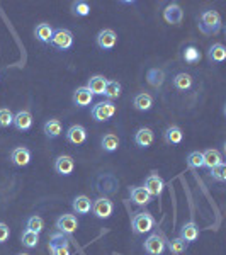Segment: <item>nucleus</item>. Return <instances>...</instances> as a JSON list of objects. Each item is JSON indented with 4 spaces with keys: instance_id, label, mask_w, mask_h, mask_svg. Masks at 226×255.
Masks as SVG:
<instances>
[{
    "instance_id": "obj_1",
    "label": "nucleus",
    "mask_w": 226,
    "mask_h": 255,
    "mask_svg": "<svg viewBox=\"0 0 226 255\" xmlns=\"http://www.w3.org/2000/svg\"><path fill=\"white\" fill-rule=\"evenodd\" d=\"M199 29L204 34H218L221 29V15L216 10H204L199 15Z\"/></svg>"
},
{
    "instance_id": "obj_2",
    "label": "nucleus",
    "mask_w": 226,
    "mask_h": 255,
    "mask_svg": "<svg viewBox=\"0 0 226 255\" xmlns=\"http://www.w3.org/2000/svg\"><path fill=\"white\" fill-rule=\"evenodd\" d=\"M131 228L136 235H143V233H150L155 228V220L150 213L146 211H141V213H134L133 218H131Z\"/></svg>"
},
{
    "instance_id": "obj_3",
    "label": "nucleus",
    "mask_w": 226,
    "mask_h": 255,
    "mask_svg": "<svg viewBox=\"0 0 226 255\" xmlns=\"http://www.w3.org/2000/svg\"><path fill=\"white\" fill-rule=\"evenodd\" d=\"M50 45L53 48H56L59 51L70 50L73 46V34L68 29H63V27H58V29L53 31V36H51Z\"/></svg>"
},
{
    "instance_id": "obj_4",
    "label": "nucleus",
    "mask_w": 226,
    "mask_h": 255,
    "mask_svg": "<svg viewBox=\"0 0 226 255\" xmlns=\"http://www.w3.org/2000/svg\"><path fill=\"white\" fill-rule=\"evenodd\" d=\"M90 114H92V118L99 123L109 121V119L116 114V104H114L113 101H102L92 107Z\"/></svg>"
},
{
    "instance_id": "obj_5",
    "label": "nucleus",
    "mask_w": 226,
    "mask_h": 255,
    "mask_svg": "<svg viewBox=\"0 0 226 255\" xmlns=\"http://www.w3.org/2000/svg\"><path fill=\"white\" fill-rule=\"evenodd\" d=\"M50 250L53 255H71L68 238L59 232L50 235Z\"/></svg>"
},
{
    "instance_id": "obj_6",
    "label": "nucleus",
    "mask_w": 226,
    "mask_h": 255,
    "mask_svg": "<svg viewBox=\"0 0 226 255\" xmlns=\"http://www.w3.org/2000/svg\"><path fill=\"white\" fill-rule=\"evenodd\" d=\"M94 213V216H97L99 220H107V218L113 214L114 211V204L111 199L107 197H99L92 201V209H90Z\"/></svg>"
},
{
    "instance_id": "obj_7",
    "label": "nucleus",
    "mask_w": 226,
    "mask_h": 255,
    "mask_svg": "<svg viewBox=\"0 0 226 255\" xmlns=\"http://www.w3.org/2000/svg\"><path fill=\"white\" fill-rule=\"evenodd\" d=\"M143 189H145L152 197H160L162 192H164V189H165V182L158 174H150L148 177L145 179V186H143Z\"/></svg>"
},
{
    "instance_id": "obj_8",
    "label": "nucleus",
    "mask_w": 226,
    "mask_h": 255,
    "mask_svg": "<svg viewBox=\"0 0 226 255\" xmlns=\"http://www.w3.org/2000/svg\"><path fill=\"white\" fill-rule=\"evenodd\" d=\"M56 230L59 233H63V235H71V233H75L77 232V228H78V220H77V216L75 214H70V213H65V214H61V216L56 220Z\"/></svg>"
},
{
    "instance_id": "obj_9",
    "label": "nucleus",
    "mask_w": 226,
    "mask_h": 255,
    "mask_svg": "<svg viewBox=\"0 0 226 255\" xmlns=\"http://www.w3.org/2000/svg\"><path fill=\"white\" fill-rule=\"evenodd\" d=\"M143 249H145V252L148 255H162L165 252V242L158 233H153L145 240Z\"/></svg>"
},
{
    "instance_id": "obj_10",
    "label": "nucleus",
    "mask_w": 226,
    "mask_h": 255,
    "mask_svg": "<svg viewBox=\"0 0 226 255\" xmlns=\"http://www.w3.org/2000/svg\"><path fill=\"white\" fill-rule=\"evenodd\" d=\"M95 43L101 50H113L117 43V34L114 33L113 29H102L99 31L97 38H95Z\"/></svg>"
},
{
    "instance_id": "obj_11",
    "label": "nucleus",
    "mask_w": 226,
    "mask_h": 255,
    "mask_svg": "<svg viewBox=\"0 0 226 255\" xmlns=\"http://www.w3.org/2000/svg\"><path fill=\"white\" fill-rule=\"evenodd\" d=\"M164 19H165V22L173 24V26H178V24L182 22V19H184V10L180 9V5H178V3L172 2V3H169V5L165 7Z\"/></svg>"
},
{
    "instance_id": "obj_12",
    "label": "nucleus",
    "mask_w": 226,
    "mask_h": 255,
    "mask_svg": "<svg viewBox=\"0 0 226 255\" xmlns=\"http://www.w3.org/2000/svg\"><path fill=\"white\" fill-rule=\"evenodd\" d=\"M65 136H66V141L71 143V145H82L87 139V129L80 125H73L66 129Z\"/></svg>"
},
{
    "instance_id": "obj_13",
    "label": "nucleus",
    "mask_w": 226,
    "mask_h": 255,
    "mask_svg": "<svg viewBox=\"0 0 226 255\" xmlns=\"http://www.w3.org/2000/svg\"><path fill=\"white\" fill-rule=\"evenodd\" d=\"M12 125H14V128L17 131L31 129V126H33V114L26 109L19 111L17 114H14V121H12Z\"/></svg>"
},
{
    "instance_id": "obj_14",
    "label": "nucleus",
    "mask_w": 226,
    "mask_h": 255,
    "mask_svg": "<svg viewBox=\"0 0 226 255\" xmlns=\"http://www.w3.org/2000/svg\"><path fill=\"white\" fill-rule=\"evenodd\" d=\"M55 170L59 175H71L75 170V162L70 155H61L55 160Z\"/></svg>"
},
{
    "instance_id": "obj_15",
    "label": "nucleus",
    "mask_w": 226,
    "mask_h": 255,
    "mask_svg": "<svg viewBox=\"0 0 226 255\" xmlns=\"http://www.w3.org/2000/svg\"><path fill=\"white\" fill-rule=\"evenodd\" d=\"M10 162L15 167H26L31 162V151L26 146H17V148L12 150L10 153Z\"/></svg>"
},
{
    "instance_id": "obj_16",
    "label": "nucleus",
    "mask_w": 226,
    "mask_h": 255,
    "mask_svg": "<svg viewBox=\"0 0 226 255\" xmlns=\"http://www.w3.org/2000/svg\"><path fill=\"white\" fill-rule=\"evenodd\" d=\"M129 196H131V201L136 206H146L152 202V196H150L143 187H138V186L129 187Z\"/></svg>"
},
{
    "instance_id": "obj_17",
    "label": "nucleus",
    "mask_w": 226,
    "mask_h": 255,
    "mask_svg": "<svg viewBox=\"0 0 226 255\" xmlns=\"http://www.w3.org/2000/svg\"><path fill=\"white\" fill-rule=\"evenodd\" d=\"M94 101V95L87 87H78L73 92V104L77 107H87L90 106Z\"/></svg>"
},
{
    "instance_id": "obj_18",
    "label": "nucleus",
    "mask_w": 226,
    "mask_h": 255,
    "mask_svg": "<svg viewBox=\"0 0 226 255\" xmlns=\"http://www.w3.org/2000/svg\"><path fill=\"white\" fill-rule=\"evenodd\" d=\"M153 139H155V134L150 128H140V129L136 131V134H134V143H136L140 148H148V146H152Z\"/></svg>"
},
{
    "instance_id": "obj_19",
    "label": "nucleus",
    "mask_w": 226,
    "mask_h": 255,
    "mask_svg": "<svg viewBox=\"0 0 226 255\" xmlns=\"http://www.w3.org/2000/svg\"><path fill=\"white\" fill-rule=\"evenodd\" d=\"M202 162H204V167H208L209 170L213 167L220 165L223 162V155L220 153V150L216 148H209V150H204L202 151Z\"/></svg>"
},
{
    "instance_id": "obj_20",
    "label": "nucleus",
    "mask_w": 226,
    "mask_h": 255,
    "mask_svg": "<svg viewBox=\"0 0 226 255\" xmlns=\"http://www.w3.org/2000/svg\"><path fill=\"white\" fill-rule=\"evenodd\" d=\"M197 237H199V228L194 221H187L184 223V226L180 228V238L185 242V244H190V242H196Z\"/></svg>"
},
{
    "instance_id": "obj_21",
    "label": "nucleus",
    "mask_w": 226,
    "mask_h": 255,
    "mask_svg": "<svg viewBox=\"0 0 226 255\" xmlns=\"http://www.w3.org/2000/svg\"><path fill=\"white\" fill-rule=\"evenodd\" d=\"M133 106L136 111H141V113H145V111H150L153 107V97L150 94L146 92H141V94H136L133 99Z\"/></svg>"
},
{
    "instance_id": "obj_22",
    "label": "nucleus",
    "mask_w": 226,
    "mask_h": 255,
    "mask_svg": "<svg viewBox=\"0 0 226 255\" xmlns=\"http://www.w3.org/2000/svg\"><path fill=\"white\" fill-rule=\"evenodd\" d=\"M107 78L104 75H94V77L89 78V85L87 89L92 92V95H104V89H106Z\"/></svg>"
},
{
    "instance_id": "obj_23",
    "label": "nucleus",
    "mask_w": 226,
    "mask_h": 255,
    "mask_svg": "<svg viewBox=\"0 0 226 255\" xmlns=\"http://www.w3.org/2000/svg\"><path fill=\"white\" fill-rule=\"evenodd\" d=\"M43 131H45L46 138H50V139L58 138L59 134L63 133L61 121H59V119H48L45 123V126H43Z\"/></svg>"
},
{
    "instance_id": "obj_24",
    "label": "nucleus",
    "mask_w": 226,
    "mask_h": 255,
    "mask_svg": "<svg viewBox=\"0 0 226 255\" xmlns=\"http://www.w3.org/2000/svg\"><path fill=\"white\" fill-rule=\"evenodd\" d=\"M71 208L77 214H89L92 209V201L87 196H77L71 202Z\"/></svg>"
},
{
    "instance_id": "obj_25",
    "label": "nucleus",
    "mask_w": 226,
    "mask_h": 255,
    "mask_svg": "<svg viewBox=\"0 0 226 255\" xmlns=\"http://www.w3.org/2000/svg\"><path fill=\"white\" fill-rule=\"evenodd\" d=\"M164 139L169 145H178L184 139V133L178 126H169L164 133Z\"/></svg>"
},
{
    "instance_id": "obj_26",
    "label": "nucleus",
    "mask_w": 226,
    "mask_h": 255,
    "mask_svg": "<svg viewBox=\"0 0 226 255\" xmlns=\"http://www.w3.org/2000/svg\"><path fill=\"white\" fill-rule=\"evenodd\" d=\"M146 82L152 87H155V89H158L165 82V71L162 68H150L148 73H146Z\"/></svg>"
},
{
    "instance_id": "obj_27",
    "label": "nucleus",
    "mask_w": 226,
    "mask_h": 255,
    "mask_svg": "<svg viewBox=\"0 0 226 255\" xmlns=\"http://www.w3.org/2000/svg\"><path fill=\"white\" fill-rule=\"evenodd\" d=\"M208 60L213 63H223L226 60V48L221 45V43L213 45L208 51Z\"/></svg>"
},
{
    "instance_id": "obj_28",
    "label": "nucleus",
    "mask_w": 226,
    "mask_h": 255,
    "mask_svg": "<svg viewBox=\"0 0 226 255\" xmlns=\"http://www.w3.org/2000/svg\"><path fill=\"white\" fill-rule=\"evenodd\" d=\"M53 31H55V29L50 26V24L41 22L38 27H36L34 36H36V39H38V41H41V43H50V41H51V36H53Z\"/></svg>"
},
{
    "instance_id": "obj_29",
    "label": "nucleus",
    "mask_w": 226,
    "mask_h": 255,
    "mask_svg": "<svg viewBox=\"0 0 226 255\" xmlns=\"http://www.w3.org/2000/svg\"><path fill=\"white\" fill-rule=\"evenodd\" d=\"M192 83H194L192 77H190L189 73H184V71L177 73L175 77H173V87L178 90H189L190 87H192Z\"/></svg>"
},
{
    "instance_id": "obj_30",
    "label": "nucleus",
    "mask_w": 226,
    "mask_h": 255,
    "mask_svg": "<svg viewBox=\"0 0 226 255\" xmlns=\"http://www.w3.org/2000/svg\"><path fill=\"white\" fill-rule=\"evenodd\" d=\"M119 138L116 136V134H113V133H109V134H106L104 138H102V141H101V145H102V150L107 151V153H113V151H116L119 148Z\"/></svg>"
},
{
    "instance_id": "obj_31",
    "label": "nucleus",
    "mask_w": 226,
    "mask_h": 255,
    "mask_svg": "<svg viewBox=\"0 0 226 255\" xmlns=\"http://www.w3.org/2000/svg\"><path fill=\"white\" fill-rule=\"evenodd\" d=\"M104 95L109 99V101L117 99L119 95H121V83H119L117 80H107L106 89H104Z\"/></svg>"
},
{
    "instance_id": "obj_32",
    "label": "nucleus",
    "mask_w": 226,
    "mask_h": 255,
    "mask_svg": "<svg viewBox=\"0 0 226 255\" xmlns=\"http://www.w3.org/2000/svg\"><path fill=\"white\" fill-rule=\"evenodd\" d=\"M43 228H45V221H43L41 216H38V214H33V216L27 218L26 230H29V232H34V233H41Z\"/></svg>"
},
{
    "instance_id": "obj_33",
    "label": "nucleus",
    "mask_w": 226,
    "mask_h": 255,
    "mask_svg": "<svg viewBox=\"0 0 226 255\" xmlns=\"http://www.w3.org/2000/svg\"><path fill=\"white\" fill-rule=\"evenodd\" d=\"M169 250H170V254H172V255H182L185 250H187V244H185L180 237L172 238V240L169 242Z\"/></svg>"
},
{
    "instance_id": "obj_34",
    "label": "nucleus",
    "mask_w": 226,
    "mask_h": 255,
    "mask_svg": "<svg viewBox=\"0 0 226 255\" xmlns=\"http://www.w3.org/2000/svg\"><path fill=\"white\" fill-rule=\"evenodd\" d=\"M21 244L26 247V249H34V247L39 244V233H34V232L26 230V232L22 233V237H21Z\"/></svg>"
},
{
    "instance_id": "obj_35",
    "label": "nucleus",
    "mask_w": 226,
    "mask_h": 255,
    "mask_svg": "<svg viewBox=\"0 0 226 255\" xmlns=\"http://www.w3.org/2000/svg\"><path fill=\"white\" fill-rule=\"evenodd\" d=\"M71 14L77 15V17H85V15L90 14V5L83 0H78V2L71 3Z\"/></svg>"
},
{
    "instance_id": "obj_36",
    "label": "nucleus",
    "mask_w": 226,
    "mask_h": 255,
    "mask_svg": "<svg viewBox=\"0 0 226 255\" xmlns=\"http://www.w3.org/2000/svg\"><path fill=\"white\" fill-rule=\"evenodd\" d=\"M209 172H211L213 181H216V182H225L226 181V165H225V162H221L220 165L213 167Z\"/></svg>"
},
{
    "instance_id": "obj_37",
    "label": "nucleus",
    "mask_w": 226,
    "mask_h": 255,
    "mask_svg": "<svg viewBox=\"0 0 226 255\" xmlns=\"http://www.w3.org/2000/svg\"><path fill=\"white\" fill-rule=\"evenodd\" d=\"M187 165H189V169H201V167H204V162H202V151H192V153H189Z\"/></svg>"
},
{
    "instance_id": "obj_38",
    "label": "nucleus",
    "mask_w": 226,
    "mask_h": 255,
    "mask_svg": "<svg viewBox=\"0 0 226 255\" xmlns=\"http://www.w3.org/2000/svg\"><path fill=\"white\" fill-rule=\"evenodd\" d=\"M184 60L187 63H197L201 60L199 50H197V48H194V46H187L184 50Z\"/></svg>"
},
{
    "instance_id": "obj_39",
    "label": "nucleus",
    "mask_w": 226,
    "mask_h": 255,
    "mask_svg": "<svg viewBox=\"0 0 226 255\" xmlns=\"http://www.w3.org/2000/svg\"><path fill=\"white\" fill-rule=\"evenodd\" d=\"M14 121V114H12L10 109L7 107H2L0 109V128H9Z\"/></svg>"
},
{
    "instance_id": "obj_40",
    "label": "nucleus",
    "mask_w": 226,
    "mask_h": 255,
    "mask_svg": "<svg viewBox=\"0 0 226 255\" xmlns=\"http://www.w3.org/2000/svg\"><path fill=\"white\" fill-rule=\"evenodd\" d=\"M10 237V230L9 226L5 225V223H0V244H3V242H7Z\"/></svg>"
},
{
    "instance_id": "obj_41",
    "label": "nucleus",
    "mask_w": 226,
    "mask_h": 255,
    "mask_svg": "<svg viewBox=\"0 0 226 255\" xmlns=\"http://www.w3.org/2000/svg\"><path fill=\"white\" fill-rule=\"evenodd\" d=\"M19 255H29V254H19Z\"/></svg>"
}]
</instances>
